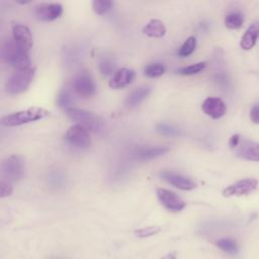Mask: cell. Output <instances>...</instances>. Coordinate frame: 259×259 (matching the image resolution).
Instances as JSON below:
<instances>
[{"instance_id":"6da1fadb","label":"cell","mask_w":259,"mask_h":259,"mask_svg":"<svg viewBox=\"0 0 259 259\" xmlns=\"http://www.w3.org/2000/svg\"><path fill=\"white\" fill-rule=\"evenodd\" d=\"M0 54L2 61L12 66L15 70L30 68L29 52L19 48L12 38L3 42Z\"/></svg>"},{"instance_id":"7a4b0ae2","label":"cell","mask_w":259,"mask_h":259,"mask_svg":"<svg viewBox=\"0 0 259 259\" xmlns=\"http://www.w3.org/2000/svg\"><path fill=\"white\" fill-rule=\"evenodd\" d=\"M49 111L45 108L33 106L27 109L19 110L13 112L11 114L5 115L1 118V124L4 126L12 127V126H19L25 123H30L33 121L40 120L49 115Z\"/></svg>"},{"instance_id":"3957f363","label":"cell","mask_w":259,"mask_h":259,"mask_svg":"<svg viewBox=\"0 0 259 259\" xmlns=\"http://www.w3.org/2000/svg\"><path fill=\"white\" fill-rule=\"evenodd\" d=\"M66 115L73 121L76 122V124L82 125L88 131L94 132V133H102L104 131V122L103 120L93 114L92 112L86 111L84 109L71 107L66 110Z\"/></svg>"},{"instance_id":"277c9868","label":"cell","mask_w":259,"mask_h":259,"mask_svg":"<svg viewBox=\"0 0 259 259\" xmlns=\"http://www.w3.org/2000/svg\"><path fill=\"white\" fill-rule=\"evenodd\" d=\"M35 74L34 68L14 70L5 82V90L9 94H19L25 91L31 84Z\"/></svg>"},{"instance_id":"5b68a950","label":"cell","mask_w":259,"mask_h":259,"mask_svg":"<svg viewBox=\"0 0 259 259\" xmlns=\"http://www.w3.org/2000/svg\"><path fill=\"white\" fill-rule=\"evenodd\" d=\"M24 170V161L20 156L12 155L1 162L0 172L2 179H5L9 182L19 180L23 176Z\"/></svg>"},{"instance_id":"8992f818","label":"cell","mask_w":259,"mask_h":259,"mask_svg":"<svg viewBox=\"0 0 259 259\" xmlns=\"http://www.w3.org/2000/svg\"><path fill=\"white\" fill-rule=\"evenodd\" d=\"M64 139L70 146L76 149H87L91 143L88 130L79 124L70 126L65 133Z\"/></svg>"},{"instance_id":"52a82bcc","label":"cell","mask_w":259,"mask_h":259,"mask_svg":"<svg viewBox=\"0 0 259 259\" xmlns=\"http://www.w3.org/2000/svg\"><path fill=\"white\" fill-rule=\"evenodd\" d=\"M72 90L79 96L83 98H89L94 95L96 91L95 83L92 77L86 73L82 72L77 74L72 80Z\"/></svg>"},{"instance_id":"ba28073f","label":"cell","mask_w":259,"mask_h":259,"mask_svg":"<svg viewBox=\"0 0 259 259\" xmlns=\"http://www.w3.org/2000/svg\"><path fill=\"white\" fill-rule=\"evenodd\" d=\"M160 203L171 212H179L186 206L185 201L175 192L166 188H157L156 190Z\"/></svg>"},{"instance_id":"9c48e42d","label":"cell","mask_w":259,"mask_h":259,"mask_svg":"<svg viewBox=\"0 0 259 259\" xmlns=\"http://www.w3.org/2000/svg\"><path fill=\"white\" fill-rule=\"evenodd\" d=\"M258 186V180L255 178H244L241 179L223 190V196H245L253 192Z\"/></svg>"},{"instance_id":"30bf717a","label":"cell","mask_w":259,"mask_h":259,"mask_svg":"<svg viewBox=\"0 0 259 259\" xmlns=\"http://www.w3.org/2000/svg\"><path fill=\"white\" fill-rule=\"evenodd\" d=\"M34 16L40 21H53L63 13V6L60 3H40L33 9Z\"/></svg>"},{"instance_id":"8fae6325","label":"cell","mask_w":259,"mask_h":259,"mask_svg":"<svg viewBox=\"0 0 259 259\" xmlns=\"http://www.w3.org/2000/svg\"><path fill=\"white\" fill-rule=\"evenodd\" d=\"M237 157L248 161L259 162V143L246 139H241L235 149Z\"/></svg>"},{"instance_id":"7c38bea8","label":"cell","mask_w":259,"mask_h":259,"mask_svg":"<svg viewBox=\"0 0 259 259\" xmlns=\"http://www.w3.org/2000/svg\"><path fill=\"white\" fill-rule=\"evenodd\" d=\"M160 177L169 184L181 190H191L196 187V183L191 178L176 172L162 171L160 173Z\"/></svg>"},{"instance_id":"4fadbf2b","label":"cell","mask_w":259,"mask_h":259,"mask_svg":"<svg viewBox=\"0 0 259 259\" xmlns=\"http://www.w3.org/2000/svg\"><path fill=\"white\" fill-rule=\"evenodd\" d=\"M12 39L21 49L29 52L32 47V35L30 29L20 23H16L12 26Z\"/></svg>"},{"instance_id":"5bb4252c","label":"cell","mask_w":259,"mask_h":259,"mask_svg":"<svg viewBox=\"0 0 259 259\" xmlns=\"http://www.w3.org/2000/svg\"><path fill=\"white\" fill-rule=\"evenodd\" d=\"M201 108L206 115L213 119L221 118L225 114L227 109L225 102L221 98L214 96L205 98L202 102Z\"/></svg>"},{"instance_id":"9a60e30c","label":"cell","mask_w":259,"mask_h":259,"mask_svg":"<svg viewBox=\"0 0 259 259\" xmlns=\"http://www.w3.org/2000/svg\"><path fill=\"white\" fill-rule=\"evenodd\" d=\"M170 151L169 147H141L137 149L134 153L135 158L140 161H150L153 159H157L161 156H164Z\"/></svg>"},{"instance_id":"2e32d148","label":"cell","mask_w":259,"mask_h":259,"mask_svg":"<svg viewBox=\"0 0 259 259\" xmlns=\"http://www.w3.org/2000/svg\"><path fill=\"white\" fill-rule=\"evenodd\" d=\"M135 79V72L128 68H121L116 71L109 81V86L112 89H119L130 85Z\"/></svg>"},{"instance_id":"e0dca14e","label":"cell","mask_w":259,"mask_h":259,"mask_svg":"<svg viewBox=\"0 0 259 259\" xmlns=\"http://www.w3.org/2000/svg\"><path fill=\"white\" fill-rule=\"evenodd\" d=\"M259 38V21L252 23L245 33L241 37L240 46L243 50L249 51L251 50L256 44Z\"/></svg>"},{"instance_id":"ac0fdd59","label":"cell","mask_w":259,"mask_h":259,"mask_svg":"<svg viewBox=\"0 0 259 259\" xmlns=\"http://www.w3.org/2000/svg\"><path fill=\"white\" fill-rule=\"evenodd\" d=\"M151 91H152V87L148 86V85L135 88L127 95V97L125 99V105L128 108H134V107L138 106L142 101H144L149 96Z\"/></svg>"},{"instance_id":"d6986e66","label":"cell","mask_w":259,"mask_h":259,"mask_svg":"<svg viewBox=\"0 0 259 259\" xmlns=\"http://www.w3.org/2000/svg\"><path fill=\"white\" fill-rule=\"evenodd\" d=\"M143 33L149 37L161 38L166 34V27L161 20L152 19L144 26Z\"/></svg>"},{"instance_id":"ffe728a7","label":"cell","mask_w":259,"mask_h":259,"mask_svg":"<svg viewBox=\"0 0 259 259\" xmlns=\"http://www.w3.org/2000/svg\"><path fill=\"white\" fill-rule=\"evenodd\" d=\"M82 57L83 52L78 47L71 46L64 50V60L68 64V66H77V64L80 63V61L82 60Z\"/></svg>"},{"instance_id":"44dd1931","label":"cell","mask_w":259,"mask_h":259,"mask_svg":"<svg viewBox=\"0 0 259 259\" xmlns=\"http://www.w3.org/2000/svg\"><path fill=\"white\" fill-rule=\"evenodd\" d=\"M75 98H74V93L73 90L70 88H63L59 92L57 96V104L59 107L64 108V109H69L72 107V104L74 103Z\"/></svg>"},{"instance_id":"7402d4cb","label":"cell","mask_w":259,"mask_h":259,"mask_svg":"<svg viewBox=\"0 0 259 259\" xmlns=\"http://www.w3.org/2000/svg\"><path fill=\"white\" fill-rule=\"evenodd\" d=\"M224 23L229 29H238L244 23V15L240 11H232L225 16Z\"/></svg>"},{"instance_id":"603a6c76","label":"cell","mask_w":259,"mask_h":259,"mask_svg":"<svg viewBox=\"0 0 259 259\" xmlns=\"http://www.w3.org/2000/svg\"><path fill=\"white\" fill-rule=\"evenodd\" d=\"M215 246L228 255H237L239 248L237 243L229 238H222L215 242Z\"/></svg>"},{"instance_id":"cb8c5ba5","label":"cell","mask_w":259,"mask_h":259,"mask_svg":"<svg viewBox=\"0 0 259 259\" xmlns=\"http://www.w3.org/2000/svg\"><path fill=\"white\" fill-rule=\"evenodd\" d=\"M115 69V63L113 59L110 56H107L106 54L104 56H101L98 61V70L103 76H109L113 73Z\"/></svg>"},{"instance_id":"d4e9b609","label":"cell","mask_w":259,"mask_h":259,"mask_svg":"<svg viewBox=\"0 0 259 259\" xmlns=\"http://www.w3.org/2000/svg\"><path fill=\"white\" fill-rule=\"evenodd\" d=\"M195 48H196V38L194 36H189V37L186 38V40L178 49L177 55L181 58L188 57L194 52Z\"/></svg>"},{"instance_id":"484cf974","label":"cell","mask_w":259,"mask_h":259,"mask_svg":"<svg viewBox=\"0 0 259 259\" xmlns=\"http://www.w3.org/2000/svg\"><path fill=\"white\" fill-rule=\"evenodd\" d=\"M205 67H206V63L205 62H199V63H195V64L189 65L187 67L179 68V69L176 70V73L178 75H181V76H191V75L198 74L199 72L204 70Z\"/></svg>"},{"instance_id":"4316f807","label":"cell","mask_w":259,"mask_h":259,"mask_svg":"<svg viewBox=\"0 0 259 259\" xmlns=\"http://www.w3.org/2000/svg\"><path fill=\"white\" fill-rule=\"evenodd\" d=\"M166 71V68L161 63H152L149 64L144 69V74L149 78H157L162 76Z\"/></svg>"},{"instance_id":"83f0119b","label":"cell","mask_w":259,"mask_h":259,"mask_svg":"<svg viewBox=\"0 0 259 259\" xmlns=\"http://www.w3.org/2000/svg\"><path fill=\"white\" fill-rule=\"evenodd\" d=\"M160 232H161V228L159 226H148V227H143L135 230L134 234L138 238L145 239V238H149L154 235H157Z\"/></svg>"},{"instance_id":"f1b7e54d","label":"cell","mask_w":259,"mask_h":259,"mask_svg":"<svg viewBox=\"0 0 259 259\" xmlns=\"http://www.w3.org/2000/svg\"><path fill=\"white\" fill-rule=\"evenodd\" d=\"M112 7V2L109 0H94L92 2V10L96 14H104L108 12Z\"/></svg>"},{"instance_id":"f546056e","label":"cell","mask_w":259,"mask_h":259,"mask_svg":"<svg viewBox=\"0 0 259 259\" xmlns=\"http://www.w3.org/2000/svg\"><path fill=\"white\" fill-rule=\"evenodd\" d=\"M157 130L158 132H160L161 134L165 135V136H169V137H174V136H178L180 134V131L175 127L172 124L163 122V123H159L157 125Z\"/></svg>"},{"instance_id":"4dcf8cb0","label":"cell","mask_w":259,"mask_h":259,"mask_svg":"<svg viewBox=\"0 0 259 259\" xmlns=\"http://www.w3.org/2000/svg\"><path fill=\"white\" fill-rule=\"evenodd\" d=\"M48 180H49V183L51 185H53L54 187H60V186L64 185L66 178L62 172L55 171L49 175Z\"/></svg>"},{"instance_id":"1f68e13d","label":"cell","mask_w":259,"mask_h":259,"mask_svg":"<svg viewBox=\"0 0 259 259\" xmlns=\"http://www.w3.org/2000/svg\"><path fill=\"white\" fill-rule=\"evenodd\" d=\"M13 191V187L11 182L5 180V179H1L0 181V197H6L9 196Z\"/></svg>"},{"instance_id":"d6a6232c","label":"cell","mask_w":259,"mask_h":259,"mask_svg":"<svg viewBox=\"0 0 259 259\" xmlns=\"http://www.w3.org/2000/svg\"><path fill=\"white\" fill-rule=\"evenodd\" d=\"M250 119L253 123L259 124V102L255 103L250 110Z\"/></svg>"},{"instance_id":"836d02e7","label":"cell","mask_w":259,"mask_h":259,"mask_svg":"<svg viewBox=\"0 0 259 259\" xmlns=\"http://www.w3.org/2000/svg\"><path fill=\"white\" fill-rule=\"evenodd\" d=\"M240 140H241L240 135H238V134L233 135V136L229 139V146H230V148L233 149V150H235L236 147L239 145Z\"/></svg>"},{"instance_id":"e575fe53","label":"cell","mask_w":259,"mask_h":259,"mask_svg":"<svg viewBox=\"0 0 259 259\" xmlns=\"http://www.w3.org/2000/svg\"><path fill=\"white\" fill-rule=\"evenodd\" d=\"M161 259H176V257L173 253H168L165 256H163Z\"/></svg>"}]
</instances>
